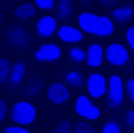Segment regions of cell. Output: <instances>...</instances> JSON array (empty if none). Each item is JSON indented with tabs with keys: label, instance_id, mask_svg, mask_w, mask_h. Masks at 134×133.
<instances>
[{
	"label": "cell",
	"instance_id": "6da1fadb",
	"mask_svg": "<svg viewBox=\"0 0 134 133\" xmlns=\"http://www.w3.org/2000/svg\"><path fill=\"white\" fill-rule=\"evenodd\" d=\"M79 22L83 30L93 34L105 36L110 35L113 31V22L105 16L84 13L79 18Z\"/></svg>",
	"mask_w": 134,
	"mask_h": 133
},
{
	"label": "cell",
	"instance_id": "7a4b0ae2",
	"mask_svg": "<svg viewBox=\"0 0 134 133\" xmlns=\"http://www.w3.org/2000/svg\"><path fill=\"white\" fill-rule=\"evenodd\" d=\"M34 107L27 102H19L13 108L12 117L14 121L22 124H29L35 119Z\"/></svg>",
	"mask_w": 134,
	"mask_h": 133
},
{
	"label": "cell",
	"instance_id": "3957f363",
	"mask_svg": "<svg viewBox=\"0 0 134 133\" xmlns=\"http://www.w3.org/2000/svg\"><path fill=\"white\" fill-rule=\"evenodd\" d=\"M107 57L113 65H123L128 60V53L121 44H113L108 48Z\"/></svg>",
	"mask_w": 134,
	"mask_h": 133
},
{
	"label": "cell",
	"instance_id": "277c9868",
	"mask_svg": "<svg viewBox=\"0 0 134 133\" xmlns=\"http://www.w3.org/2000/svg\"><path fill=\"white\" fill-rule=\"evenodd\" d=\"M76 111L80 115L90 120L96 119L100 115L99 109L94 107L85 96H80L77 100Z\"/></svg>",
	"mask_w": 134,
	"mask_h": 133
},
{
	"label": "cell",
	"instance_id": "5b68a950",
	"mask_svg": "<svg viewBox=\"0 0 134 133\" xmlns=\"http://www.w3.org/2000/svg\"><path fill=\"white\" fill-rule=\"evenodd\" d=\"M90 94L94 98H99L105 92V79L98 73L92 74L87 82Z\"/></svg>",
	"mask_w": 134,
	"mask_h": 133
},
{
	"label": "cell",
	"instance_id": "8992f818",
	"mask_svg": "<svg viewBox=\"0 0 134 133\" xmlns=\"http://www.w3.org/2000/svg\"><path fill=\"white\" fill-rule=\"evenodd\" d=\"M48 96L53 103L61 104L69 99V92L64 84L56 83L51 85L48 89Z\"/></svg>",
	"mask_w": 134,
	"mask_h": 133
},
{
	"label": "cell",
	"instance_id": "52a82bcc",
	"mask_svg": "<svg viewBox=\"0 0 134 133\" xmlns=\"http://www.w3.org/2000/svg\"><path fill=\"white\" fill-rule=\"evenodd\" d=\"M110 99L113 104L118 105L123 101V85L121 79L113 76L110 81Z\"/></svg>",
	"mask_w": 134,
	"mask_h": 133
},
{
	"label": "cell",
	"instance_id": "ba28073f",
	"mask_svg": "<svg viewBox=\"0 0 134 133\" xmlns=\"http://www.w3.org/2000/svg\"><path fill=\"white\" fill-rule=\"evenodd\" d=\"M61 50L55 44H44L35 53V56L40 61H51L59 59Z\"/></svg>",
	"mask_w": 134,
	"mask_h": 133
},
{
	"label": "cell",
	"instance_id": "9c48e42d",
	"mask_svg": "<svg viewBox=\"0 0 134 133\" xmlns=\"http://www.w3.org/2000/svg\"><path fill=\"white\" fill-rule=\"evenodd\" d=\"M8 39L11 43L17 46H23L29 41V35L21 27L15 26L8 31Z\"/></svg>",
	"mask_w": 134,
	"mask_h": 133
},
{
	"label": "cell",
	"instance_id": "30bf717a",
	"mask_svg": "<svg viewBox=\"0 0 134 133\" xmlns=\"http://www.w3.org/2000/svg\"><path fill=\"white\" fill-rule=\"evenodd\" d=\"M58 33L61 39L68 42H76L82 39L81 32L70 26L62 27Z\"/></svg>",
	"mask_w": 134,
	"mask_h": 133
},
{
	"label": "cell",
	"instance_id": "8fae6325",
	"mask_svg": "<svg viewBox=\"0 0 134 133\" xmlns=\"http://www.w3.org/2000/svg\"><path fill=\"white\" fill-rule=\"evenodd\" d=\"M56 22L53 18L46 16L39 20L37 25V29L39 34L42 36L46 37L53 34L56 30Z\"/></svg>",
	"mask_w": 134,
	"mask_h": 133
},
{
	"label": "cell",
	"instance_id": "7c38bea8",
	"mask_svg": "<svg viewBox=\"0 0 134 133\" xmlns=\"http://www.w3.org/2000/svg\"><path fill=\"white\" fill-rule=\"evenodd\" d=\"M102 59V49L99 44H92L88 50V65L96 67L99 66Z\"/></svg>",
	"mask_w": 134,
	"mask_h": 133
},
{
	"label": "cell",
	"instance_id": "4fadbf2b",
	"mask_svg": "<svg viewBox=\"0 0 134 133\" xmlns=\"http://www.w3.org/2000/svg\"><path fill=\"white\" fill-rule=\"evenodd\" d=\"M25 72V65L22 62L19 61L16 63L13 67L11 76H10V82L13 84H17L21 82L22 78L24 77Z\"/></svg>",
	"mask_w": 134,
	"mask_h": 133
},
{
	"label": "cell",
	"instance_id": "5bb4252c",
	"mask_svg": "<svg viewBox=\"0 0 134 133\" xmlns=\"http://www.w3.org/2000/svg\"><path fill=\"white\" fill-rule=\"evenodd\" d=\"M133 15V9L129 7H123L115 10L113 13L114 19L120 22H124L129 20Z\"/></svg>",
	"mask_w": 134,
	"mask_h": 133
},
{
	"label": "cell",
	"instance_id": "9a60e30c",
	"mask_svg": "<svg viewBox=\"0 0 134 133\" xmlns=\"http://www.w3.org/2000/svg\"><path fill=\"white\" fill-rule=\"evenodd\" d=\"M15 13L17 17L26 19H28L34 15L35 8L32 4L27 3V4L18 8Z\"/></svg>",
	"mask_w": 134,
	"mask_h": 133
},
{
	"label": "cell",
	"instance_id": "2e32d148",
	"mask_svg": "<svg viewBox=\"0 0 134 133\" xmlns=\"http://www.w3.org/2000/svg\"><path fill=\"white\" fill-rule=\"evenodd\" d=\"M10 71L9 61L5 59H0V84L4 83L8 76Z\"/></svg>",
	"mask_w": 134,
	"mask_h": 133
},
{
	"label": "cell",
	"instance_id": "e0dca14e",
	"mask_svg": "<svg viewBox=\"0 0 134 133\" xmlns=\"http://www.w3.org/2000/svg\"><path fill=\"white\" fill-rule=\"evenodd\" d=\"M70 12V2L60 1L58 8V15L61 18H65L69 15Z\"/></svg>",
	"mask_w": 134,
	"mask_h": 133
},
{
	"label": "cell",
	"instance_id": "ac0fdd59",
	"mask_svg": "<svg viewBox=\"0 0 134 133\" xmlns=\"http://www.w3.org/2000/svg\"><path fill=\"white\" fill-rule=\"evenodd\" d=\"M75 131L77 133H94L96 130L93 127L84 122H79L75 126Z\"/></svg>",
	"mask_w": 134,
	"mask_h": 133
},
{
	"label": "cell",
	"instance_id": "d6986e66",
	"mask_svg": "<svg viewBox=\"0 0 134 133\" xmlns=\"http://www.w3.org/2000/svg\"><path fill=\"white\" fill-rule=\"evenodd\" d=\"M67 80L72 85L78 86V85H80L82 84V78L81 76V75L79 74L78 73L72 72V73H69L67 76Z\"/></svg>",
	"mask_w": 134,
	"mask_h": 133
},
{
	"label": "cell",
	"instance_id": "ffe728a7",
	"mask_svg": "<svg viewBox=\"0 0 134 133\" xmlns=\"http://www.w3.org/2000/svg\"><path fill=\"white\" fill-rule=\"evenodd\" d=\"M70 56L74 60L76 61H80L83 60L85 57V53L83 50L78 49V48H74L70 51Z\"/></svg>",
	"mask_w": 134,
	"mask_h": 133
},
{
	"label": "cell",
	"instance_id": "44dd1931",
	"mask_svg": "<svg viewBox=\"0 0 134 133\" xmlns=\"http://www.w3.org/2000/svg\"><path fill=\"white\" fill-rule=\"evenodd\" d=\"M56 132L70 133L71 132V126L68 121H62L58 125L56 129Z\"/></svg>",
	"mask_w": 134,
	"mask_h": 133
},
{
	"label": "cell",
	"instance_id": "7402d4cb",
	"mask_svg": "<svg viewBox=\"0 0 134 133\" xmlns=\"http://www.w3.org/2000/svg\"><path fill=\"white\" fill-rule=\"evenodd\" d=\"M104 133H119L120 132V129L119 126L113 123V122H110L104 126V129H103Z\"/></svg>",
	"mask_w": 134,
	"mask_h": 133
},
{
	"label": "cell",
	"instance_id": "603a6c76",
	"mask_svg": "<svg viewBox=\"0 0 134 133\" xmlns=\"http://www.w3.org/2000/svg\"><path fill=\"white\" fill-rule=\"evenodd\" d=\"M35 1L41 8L51 9L53 6V0H35Z\"/></svg>",
	"mask_w": 134,
	"mask_h": 133
},
{
	"label": "cell",
	"instance_id": "cb8c5ba5",
	"mask_svg": "<svg viewBox=\"0 0 134 133\" xmlns=\"http://www.w3.org/2000/svg\"><path fill=\"white\" fill-rule=\"evenodd\" d=\"M127 39L131 48L134 50V27H130L127 32Z\"/></svg>",
	"mask_w": 134,
	"mask_h": 133
},
{
	"label": "cell",
	"instance_id": "d4e9b609",
	"mask_svg": "<svg viewBox=\"0 0 134 133\" xmlns=\"http://www.w3.org/2000/svg\"><path fill=\"white\" fill-rule=\"evenodd\" d=\"M6 133H28L29 131L26 129L18 126H10L5 129L4 131Z\"/></svg>",
	"mask_w": 134,
	"mask_h": 133
},
{
	"label": "cell",
	"instance_id": "484cf974",
	"mask_svg": "<svg viewBox=\"0 0 134 133\" xmlns=\"http://www.w3.org/2000/svg\"><path fill=\"white\" fill-rule=\"evenodd\" d=\"M127 89L130 98L134 101V79H130L127 82Z\"/></svg>",
	"mask_w": 134,
	"mask_h": 133
},
{
	"label": "cell",
	"instance_id": "4316f807",
	"mask_svg": "<svg viewBox=\"0 0 134 133\" xmlns=\"http://www.w3.org/2000/svg\"><path fill=\"white\" fill-rule=\"evenodd\" d=\"M127 122L130 127L134 128V109L128 112L127 115Z\"/></svg>",
	"mask_w": 134,
	"mask_h": 133
},
{
	"label": "cell",
	"instance_id": "83f0119b",
	"mask_svg": "<svg viewBox=\"0 0 134 133\" xmlns=\"http://www.w3.org/2000/svg\"><path fill=\"white\" fill-rule=\"evenodd\" d=\"M6 113V106L3 101L0 100V121L4 119Z\"/></svg>",
	"mask_w": 134,
	"mask_h": 133
},
{
	"label": "cell",
	"instance_id": "f1b7e54d",
	"mask_svg": "<svg viewBox=\"0 0 134 133\" xmlns=\"http://www.w3.org/2000/svg\"><path fill=\"white\" fill-rule=\"evenodd\" d=\"M102 4H105L107 6H113L116 4L117 0H99Z\"/></svg>",
	"mask_w": 134,
	"mask_h": 133
},
{
	"label": "cell",
	"instance_id": "f546056e",
	"mask_svg": "<svg viewBox=\"0 0 134 133\" xmlns=\"http://www.w3.org/2000/svg\"><path fill=\"white\" fill-rule=\"evenodd\" d=\"M81 2H82V3L84 4H87V5H88V4L91 3V0H80Z\"/></svg>",
	"mask_w": 134,
	"mask_h": 133
},
{
	"label": "cell",
	"instance_id": "4dcf8cb0",
	"mask_svg": "<svg viewBox=\"0 0 134 133\" xmlns=\"http://www.w3.org/2000/svg\"><path fill=\"white\" fill-rule=\"evenodd\" d=\"M60 1H64V2H70L71 0H60Z\"/></svg>",
	"mask_w": 134,
	"mask_h": 133
},
{
	"label": "cell",
	"instance_id": "1f68e13d",
	"mask_svg": "<svg viewBox=\"0 0 134 133\" xmlns=\"http://www.w3.org/2000/svg\"><path fill=\"white\" fill-rule=\"evenodd\" d=\"M1 19H2V14L0 13V20H1Z\"/></svg>",
	"mask_w": 134,
	"mask_h": 133
}]
</instances>
